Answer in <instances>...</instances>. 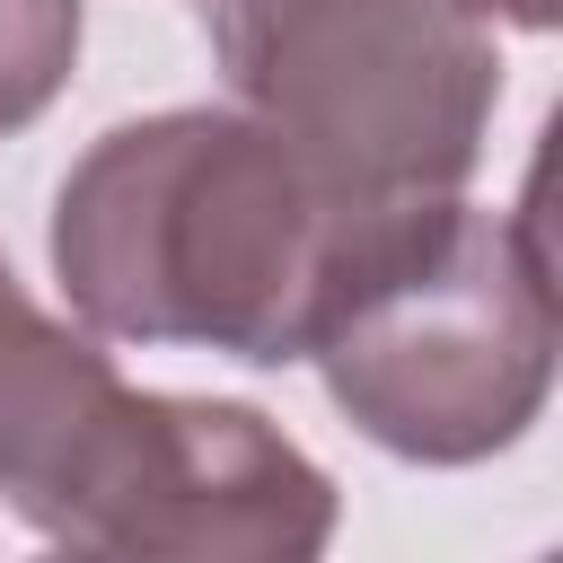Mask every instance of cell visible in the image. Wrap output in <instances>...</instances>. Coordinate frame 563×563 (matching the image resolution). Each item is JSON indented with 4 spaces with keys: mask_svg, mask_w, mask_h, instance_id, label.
<instances>
[{
    "mask_svg": "<svg viewBox=\"0 0 563 563\" xmlns=\"http://www.w3.org/2000/svg\"><path fill=\"white\" fill-rule=\"evenodd\" d=\"M352 220L255 114L167 106L97 132L53 185V282L79 334L282 369L317 343Z\"/></svg>",
    "mask_w": 563,
    "mask_h": 563,
    "instance_id": "6da1fadb",
    "label": "cell"
},
{
    "mask_svg": "<svg viewBox=\"0 0 563 563\" xmlns=\"http://www.w3.org/2000/svg\"><path fill=\"white\" fill-rule=\"evenodd\" d=\"M361 440L413 466H475L545 413L554 255L537 211H361L308 343Z\"/></svg>",
    "mask_w": 563,
    "mask_h": 563,
    "instance_id": "7a4b0ae2",
    "label": "cell"
},
{
    "mask_svg": "<svg viewBox=\"0 0 563 563\" xmlns=\"http://www.w3.org/2000/svg\"><path fill=\"white\" fill-rule=\"evenodd\" d=\"M202 26L238 114L343 211L449 202L475 176L501 53L466 0H229Z\"/></svg>",
    "mask_w": 563,
    "mask_h": 563,
    "instance_id": "3957f363",
    "label": "cell"
},
{
    "mask_svg": "<svg viewBox=\"0 0 563 563\" xmlns=\"http://www.w3.org/2000/svg\"><path fill=\"white\" fill-rule=\"evenodd\" d=\"M334 475L238 396H167L141 475L106 501L70 563H325Z\"/></svg>",
    "mask_w": 563,
    "mask_h": 563,
    "instance_id": "277c9868",
    "label": "cell"
},
{
    "mask_svg": "<svg viewBox=\"0 0 563 563\" xmlns=\"http://www.w3.org/2000/svg\"><path fill=\"white\" fill-rule=\"evenodd\" d=\"M158 413L167 396L132 387L97 334L44 317L0 264V501L35 537L79 545L97 510L141 475Z\"/></svg>",
    "mask_w": 563,
    "mask_h": 563,
    "instance_id": "5b68a950",
    "label": "cell"
},
{
    "mask_svg": "<svg viewBox=\"0 0 563 563\" xmlns=\"http://www.w3.org/2000/svg\"><path fill=\"white\" fill-rule=\"evenodd\" d=\"M88 0H0V141L26 132L79 70Z\"/></svg>",
    "mask_w": 563,
    "mask_h": 563,
    "instance_id": "8992f818",
    "label": "cell"
},
{
    "mask_svg": "<svg viewBox=\"0 0 563 563\" xmlns=\"http://www.w3.org/2000/svg\"><path fill=\"white\" fill-rule=\"evenodd\" d=\"M466 9H475L484 26H493V18H510V26H528V35H545V26L563 18V0H466Z\"/></svg>",
    "mask_w": 563,
    "mask_h": 563,
    "instance_id": "52a82bcc",
    "label": "cell"
},
{
    "mask_svg": "<svg viewBox=\"0 0 563 563\" xmlns=\"http://www.w3.org/2000/svg\"><path fill=\"white\" fill-rule=\"evenodd\" d=\"M44 563H70V554H44Z\"/></svg>",
    "mask_w": 563,
    "mask_h": 563,
    "instance_id": "ba28073f",
    "label": "cell"
},
{
    "mask_svg": "<svg viewBox=\"0 0 563 563\" xmlns=\"http://www.w3.org/2000/svg\"><path fill=\"white\" fill-rule=\"evenodd\" d=\"M202 9H229V0H202Z\"/></svg>",
    "mask_w": 563,
    "mask_h": 563,
    "instance_id": "9c48e42d",
    "label": "cell"
},
{
    "mask_svg": "<svg viewBox=\"0 0 563 563\" xmlns=\"http://www.w3.org/2000/svg\"><path fill=\"white\" fill-rule=\"evenodd\" d=\"M537 563H554V554H537Z\"/></svg>",
    "mask_w": 563,
    "mask_h": 563,
    "instance_id": "30bf717a",
    "label": "cell"
}]
</instances>
